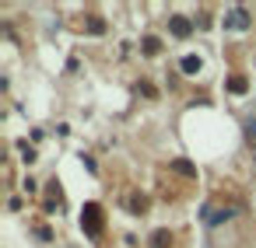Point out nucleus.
<instances>
[{
  "mask_svg": "<svg viewBox=\"0 0 256 248\" xmlns=\"http://www.w3.org/2000/svg\"><path fill=\"white\" fill-rule=\"evenodd\" d=\"M169 32H172L175 38H186V35L193 32V25H190L186 18H179V14H175V18H169Z\"/></svg>",
  "mask_w": 256,
  "mask_h": 248,
  "instance_id": "f257e3e1",
  "label": "nucleus"
},
{
  "mask_svg": "<svg viewBox=\"0 0 256 248\" xmlns=\"http://www.w3.org/2000/svg\"><path fill=\"white\" fill-rule=\"evenodd\" d=\"M228 25H232V28H249V18H246V11H239V7H235V11H232V21H228Z\"/></svg>",
  "mask_w": 256,
  "mask_h": 248,
  "instance_id": "f03ea898",
  "label": "nucleus"
},
{
  "mask_svg": "<svg viewBox=\"0 0 256 248\" xmlns=\"http://www.w3.org/2000/svg\"><path fill=\"white\" fill-rule=\"evenodd\" d=\"M179 67H182V73H197V70H200V60H197V56H182Z\"/></svg>",
  "mask_w": 256,
  "mask_h": 248,
  "instance_id": "7ed1b4c3",
  "label": "nucleus"
},
{
  "mask_svg": "<svg viewBox=\"0 0 256 248\" xmlns=\"http://www.w3.org/2000/svg\"><path fill=\"white\" fill-rule=\"evenodd\" d=\"M169 241H172V234H169V231H155V238H151V248H165Z\"/></svg>",
  "mask_w": 256,
  "mask_h": 248,
  "instance_id": "20e7f679",
  "label": "nucleus"
},
{
  "mask_svg": "<svg viewBox=\"0 0 256 248\" xmlns=\"http://www.w3.org/2000/svg\"><path fill=\"white\" fill-rule=\"evenodd\" d=\"M228 217H232V210H217V213H211V217H207V224H211V227H217V224L228 220Z\"/></svg>",
  "mask_w": 256,
  "mask_h": 248,
  "instance_id": "39448f33",
  "label": "nucleus"
},
{
  "mask_svg": "<svg viewBox=\"0 0 256 248\" xmlns=\"http://www.w3.org/2000/svg\"><path fill=\"white\" fill-rule=\"evenodd\" d=\"M172 168H175L179 175H197V168H193V164H190V161H175V164H172Z\"/></svg>",
  "mask_w": 256,
  "mask_h": 248,
  "instance_id": "423d86ee",
  "label": "nucleus"
},
{
  "mask_svg": "<svg viewBox=\"0 0 256 248\" xmlns=\"http://www.w3.org/2000/svg\"><path fill=\"white\" fill-rule=\"evenodd\" d=\"M228 88H232V91H246V80H242V77H235V80H232Z\"/></svg>",
  "mask_w": 256,
  "mask_h": 248,
  "instance_id": "0eeeda50",
  "label": "nucleus"
}]
</instances>
